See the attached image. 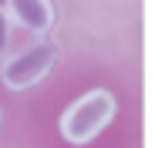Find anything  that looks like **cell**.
<instances>
[{
	"label": "cell",
	"mask_w": 155,
	"mask_h": 148,
	"mask_svg": "<svg viewBox=\"0 0 155 148\" xmlns=\"http://www.w3.org/2000/svg\"><path fill=\"white\" fill-rule=\"evenodd\" d=\"M115 111H118V105H115V94L111 91L98 88V91L81 94L61 114V135H64V141L88 145L91 138H98L101 131L108 128V121L115 118Z\"/></svg>",
	"instance_id": "cell-1"
},
{
	"label": "cell",
	"mask_w": 155,
	"mask_h": 148,
	"mask_svg": "<svg viewBox=\"0 0 155 148\" xmlns=\"http://www.w3.org/2000/svg\"><path fill=\"white\" fill-rule=\"evenodd\" d=\"M7 47H10V17L0 7V57H7Z\"/></svg>",
	"instance_id": "cell-4"
},
{
	"label": "cell",
	"mask_w": 155,
	"mask_h": 148,
	"mask_svg": "<svg viewBox=\"0 0 155 148\" xmlns=\"http://www.w3.org/2000/svg\"><path fill=\"white\" fill-rule=\"evenodd\" d=\"M54 61H58V44L54 40H34V44L24 47V51L4 57L0 81H4L10 91H24V88L37 84L44 74L54 67Z\"/></svg>",
	"instance_id": "cell-2"
},
{
	"label": "cell",
	"mask_w": 155,
	"mask_h": 148,
	"mask_svg": "<svg viewBox=\"0 0 155 148\" xmlns=\"http://www.w3.org/2000/svg\"><path fill=\"white\" fill-rule=\"evenodd\" d=\"M0 121H4V111H0Z\"/></svg>",
	"instance_id": "cell-5"
},
{
	"label": "cell",
	"mask_w": 155,
	"mask_h": 148,
	"mask_svg": "<svg viewBox=\"0 0 155 148\" xmlns=\"http://www.w3.org/2000/svg\"><path fill=\"white\" fill-rule=\"evenodd\" d=\"M4 10H7L10 24H20V27L31 31V34H44V31H51V24H54L51 0H7Z\"/></svg>",
	"instance_id": "cell-3"
}]
</instances>
